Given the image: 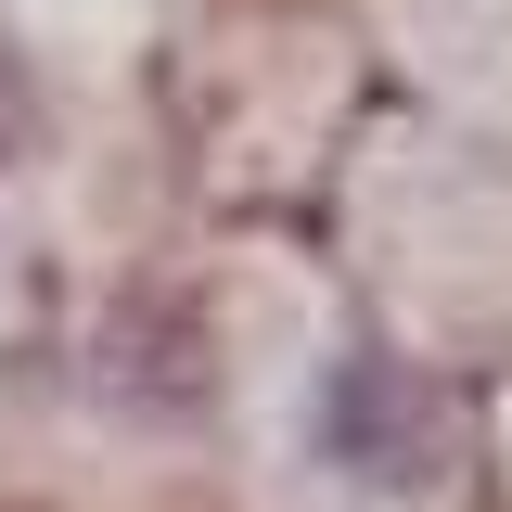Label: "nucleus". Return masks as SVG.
Wrapping results in <instances>:
<instances>
[{
	"instance_id": "1",
	"label": "nucleus",
	"mask_w": 512,
	"mask_h": 512,
	"mask_svg": "<svg viewBox=\"0 0 512 512\" xmlns=\"http://www.w3.org/2000/svg\"><path fill=\"white\" fill-rule=\"evenodd\" d=\"M13 141H26V90H13V64H0V167H13Z\"/></svg>"
}]
</instances>
